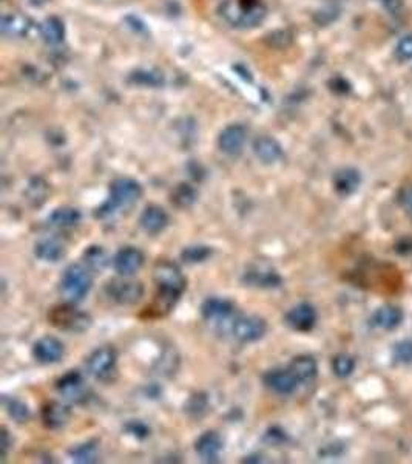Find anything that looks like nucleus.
<instances>
[{"label": "nucleus", "instance_id": "nucleus-6", "mask_svg": "<svg viewBox=\"0 0 412 464\" xmlns=\"http://www.w3.org/2000/svg\"><path fill=\"white\" fill-rule=\"evenodd\" d=\"M116 363H118V354L113 347H101L90 354L87 361L88 373L94 379L108 382L116 374Z\"/></svg>", "mask_w": 412, "mask_h": 464}, {"label": "nucleus", "instance_id": "nucleus-30", "mask_svg": "<svg viewBox=\"0 0 412 464\" xmlns=\"http://www.w3.org/2000/svg\"><path fill=\"white\" fill-rule=\"evenodd\" d=\"M84 262L88 270L99 272L102 270H105V266L108 265V256L104 248L98 247V245H93V247L85 249Z\"/></svg>", "mask_w": 412, "mask_h": 464}, {"label": "nucleus", "instance_id": "nucleus-21", "mask_svg": "<svg viewBox=\"0 0 412 464\" xmlns=\"http://www.w3.org/2000/svg\"><path fill=\"white\" fill-rule=\"evenodd\" d=\"M289 370L293 373V376L297 378L300 384H312V382L317 379L318 365H317V361H315L312 356L301 354V356L292 359Z\"/></svg>", "mask_w": 412, "mask_h": 464}, {"label": "nucleus", "instance_id": "nucleus-35", "mask_svg": "<svg viewBox=\"0 0 412 464\" xmlns=\"http://www.w3.org/2000/svg\"><path fill=\"white\" fill-rule=\"evenodd\" d=\"M130 81L135 84L146 85V87H157V85H162L164 83L162 74L156 73V72H147V70H139V72L133 73L132 76H130Z\"/></svg>", "mask_w": 412, "mask_h": 464}, {"label": "nucleus", "instance_id": "nucleus-9", "mask_svg": "<svg viewBox=\"0 0 412 464\" xmlns=\"http://www.w3.org/2000/svg\"><path fill=\"white\" fill-rule=\"evenodd\" d=\"M144 260H146V257H144L141 249L135 247H126L116 252L113 258V268L119 276L130 277L142 268Z\"/></svg>", "mask_w": 412, "mask_h": 464}, {"label": "nucleus", "instance_id": "nucleus-19", "mask_svg": "<svg viewBox=\"0 0 412 464\" xmlns=\"http://www.w3.org/2000/svg\"><path fill=\"white\" fill-rule=\"evenodd\" d=\"M253 154L264 165H273L283 158V147L272 136H259L253 141Z\"/></svg>", "mask_w": 412, "mask_h": 464}, {"label": "nucleus", "instance_id": "nucleus-11", "mask_svg": "<svg viewBox=\"0 0 412 464\" xmlns=\"http://www.w3.org/2000/svg\"><path fill=\"white\" fill-rule=\"evenodd\" d=\"M286 324L291 326L295 331H311L315 324H317V310L314 308V305L303 302L297 306H293L292 310L287 311L286 315Z\"/></svg>", "mask_w": 412, "mask_h": 464}, {"label": "nucleus", "instance_id": "nucleus-2", "mask_svg": "<svg viewBox=\"0 0 412 464\" xmlns=\"http://www.w3.org/2000/svg\"><path fill=\"white\" fill-rule=\"evenodd\" d=\"M142 197L141 184L133 179H118L110 184V195L102 206L96 209L94 217L101 220L114 217L121 210L132 209Z\"/></svg>", "mask_w": 412, "mask_h": 464}, {"label": "nucleus", "instance_id": "nucleus-36", "mask_svg": "<svg viewBox=\"0 0 412 464\" xmlns=\"http://www.w3.org/2000/svg\"><path fill=\"white\" fill-rule=\"evenodd\" d=\"M394 359L398 364H411L412 363V340H403L398 342L394 348Z\"/></svg>", "mask_w": 412, "mask_h": 464}, {"label": "nucleus", "instance_id": "nucleus-4", "mask_svg": "<svg viewBox=\"0 0 412 464\" xmlns=\"http://www.w3.org/2000/svg\"><path fill=\"white\" fill-rule=\"evenodd\" d=\"M93 277L90 270L84 265L73 263L64 271L60 277L59 291L65 302L79 304L87 297L92 290Z\"/></svg>", "mask_w": 412, "mask_h": 464}, {"label": "nucleus", "instance_id": "nucleus-37", "mask_svg": "<svg viewBox=\"0 0 412 464\" xmlns=\"http://www.w3.org/2000/svg\"><path fill=\"white\" fill-rule=\"evenodd\" d=\"M395 53H397L398 59H402V60L412 59V34H408V36H404L398 40Z\"/></svg>", "mask_w": 412, "mask_h": 464}, {"label": "nucleus", "instance_id": "nucleus-8", "mask_svg": "<svg viewBox=\"0 0 412 464\" xmlns=\"http://www.w3.org/2000/svg\"><path fill=\"white\" fill-rule=\"evenodd\" d=\"M267 331V324L259 316H241L235 319L232 333L241 342H257Z\"/></svg>", "mask_w": 412, "mask_h": 464}, {"label": "nucleus", "instance_id": "nucleus-33", "mask_svg": "<svg viewBox=\"0 0 412 464\" xmlns=\"http://www.w3.org/2000/svg\"><path fill=\"white\" fill-rule=\"evenodd\" d=\"M212 256V248L204 247V245H196V247H187L181 252V258L185 263H201Z\"/></svg>", "mask_w": 412, "mask_h": 464}, {"label": "nucleus", "instance_id": "nucleus-7", "mask_svg": "<svg viewBox=\"0 0 412 464\" xmlns=\"http://www.w3.org/2000/svg\"><path fill=\"white\" fill-rule=\"evenodd\" d=\"M105 295L119 305H133L142 299L144 285L126 279H113L105 285Z\"/></svg>", "mask_w": 412, "mask_h": 464}, {"label": "nucleus", "instance_id": "nucleus-16", "mask_svg": "<svg viewBox=\"0 0 412 464\" xmlns=\"http://www.w3.org/2000/svg\"><path fill=\"white\" fill-rule=\"evenodd\" d=\"M233 311H235V305L228 299L209 297L205 299L201 305V315L207 322H223V320H228L233 315Z\"/></svg>", "mask_w": 412, "mask_h": 464}, {"label": "nucleus", "instance_id": "nucleus-17", "mask_svg": "<svg viewBox=\"0 0 412 464\" xmlns=\"http://www.w3.org/2000/svg\"><path fill=\"white\" fill-rule=\"evenodd\" d=\"M223 440L216 432H204L199 436L195 449L204 463H218L223 452Z\"/></svg>", "mask_w": 412, "mask_h": 464}, {"label": "nucleus", "instance_id": "nucleus-5", "mask_svg": "<svg viewBox=\"0 0 412 464\" xmlns=\"http://www.w3.org/2000/svg\"><path fill=\"white\" fill-rule=\"evenodd\" d=\"M76 304L67 302L64 305H58L48 313V320L58 330L68 333H84L90 329L93 320L90 315L78 310Z\"/></svg>", "mask_w": 412, "mask_h": 464}, {"label": "nucleus", "instance_id": "nucleus-20", "mask_svg": "<svg viewBox=\"0 0 412 464\" xmlns=\"http://www.w3.org/2000/svg\"><path fill=\"white\" fill-rule=\"evenodd\" d=\"M40 416H42L44 426L46 429L56 431V429H60L67 424L68 420H70V416H71V411H70V407L60 404V402L51 401V402H46V404L42 407Z\"/></svg>", "mask_w": 412, "mask_h": 464}, {"label": "nucleus", "instance_id": "nucleus-34", "mask_svg": "<svg viewBox=\"0 0 412 464\" xmlns=\"http://www.w3.org/2000/svg\"><path fill=\"white\" fill-rule=\"evenodd\" d=\"M332 368L338 378H347L355 370V361L349 354H338L332 361Z\"/></svg>", "mask_w": 412, "mask_h": 464}, {"label": "nucleus", "instance_id": "nucleus-22", "mask_svg": "<svg viewBox=\"0 0 412 464\" xmlns=\"http://www.w3.org/2000/svg\"><path fill=\"white\" fill-rule=\"evenodd\" d=\"M31 28L33 20L28 16L20 15V13H10V15H5L2 19V33L8 38H25Z\"/></svg>", "mask_w": 412, "mask_h": 464}, {"label": "nucleus", "instance_id": "nucleus-29", "mask_svg": "<svg viewBox=\"0 0 412 464\" xmlns=\"http://www.w3.org/2000/svg\"><path fill=\"white\" fill-rule=\"evenodd\" d=\"M171 204H175L180 209H187L194 206L195 201L198 200V192L194 186H190L187 183H181L173 189V192L170 195Z\"/></svg>", "mask_w": 412, "mask_h": 464}, {"label": "nucleus", "instance_id": "nucleus-38", "mask_svg": "<svg viewBox=\"0 0 412 464\" xmlns=\"http://www.w3.org/2000/svg\"><path fill=\"white\" fill-rule=\"evenodd\" d=\"M287 440V435L284 431H281L280 427H272L264 435V441L269 442L272 446H280Z\"/></svg>", "mask_w": 412, "mask_h": 464}, {"label": "nucleus", "instance_id": "nucleus-42", "mask_svg": "<svg viewBox=\"0 0 412 464\" xmlns=\"http://www.w3.org/2000/svg\"><path fill=\"white\" fill-rule=\"evenodd\" d=\"M383 6L389 11V15L398 16L403 10V0H381Z\"/></svg>", "mask_w": 412, "mask_h": 464}, {"label": "nucleus", "instance_id": "nucleus-15", "mask_svg": "<svg viewBox=\"0 0 412 464\" xmlns=\"http://www.w3.org/2000/svg\"><path fill=\"white\" fill-rule=\"evenodd\" d=\"M263 382L267 388L278 395H292L295 388L300 384L293 373L287 368V370H271L263 376Z\"/></svg>", "mask_w": 412, "mask_h": 464}, {"label": "nucleus", "instance_id": "nucleus-24", "mask_svg": "<svg viewBox=\"0 0 412 464\" xmlns=\"http://www.w3.org/2000/svg\"><path fill=\"white\" fill-rule=\"evenodd\" d=\"M34 254L42 262L56 263L65 256V245L58 238H42L34 247Z\"/></svg>", "mask_w": 412, "mask_h": 464}, {"label": "nucleus", "instance_id": "nucleus-27", "mask_svg": "<svg viewBox=\"0 0 412 464\" xmlns=\"http://www.w3.org/2000/svg\"><path fill=\"white\" fill-rule=\"evenodd\" d=\"M40 34L46 44H60L65 38V26L59 17H48L40 25Z\"/></svg>", "mask_w": 412, "mask_h": 464}, {"label": "nucleus", "instance_id": "nucleus-26", "mask_svg": "<svg viewBox=\"0 0 412 464\" xmlns=\"http://www.w3.org/2000/svg\"><path fill=\"white\" fill-rule=\"evenodd\" d=\"M402 319H403V315H402V311L397 308V306L386 305L375 311V315L372 317V324L375 326H379V329L381 330H394L402 324Z\"/></svg>", "mask_w": 412, "mask_h": 464}, {"label": "nucleus", "instance_id": "nucleus-41", "mask_svg": "<svg viewBox=\"0 0 412 464\" xmlns=\"http://www.w3.org/2000/svg\"><path fill=\"white\" fill-rule=\"evenodd\" d=\"M0 449H2V456L5 458L6 454H8V450L12 446V438L10 436V432L6 431V427H2V431H0Z\"/></svg>", "mask_w": 412, "mask_h": 464}, {"label": "nucleus", "instance_id": "nucleus-32", "mask_svg": "<svg viewBox=\"0 0 412 464\" xmlns=\"http://www.w3.org/2000/svg\"><path fill=\"white\" fill-rule=\"evenodd\" d=\"M3 404H5L6 412H8V415L16 422H26L30 420L31 412H30L28 406H26L24 401L16 399V398H10V399L5 398Z\"/></svg>", "mask_w": 412, "mask_h": 464}, {"label": "nucleus", "instance_id": "nucleus-13", "mask_svg": "<svg viewBox=\"0 0 412 464\" xmlns=\"http://www.w3.org/2000/svg\"><path fill=\"white\" fill-rule=\"evenodd\" d=\"M64 344L53 336L39 339L33 345V356L40 364H56L64 356Z\"/></svg>", "mask_w": 412, "mask_h": 464}, {"label": "nucleus", "instance_id": "nucleus-39", "mask_svg": "<svg viewBox=\"0 0 412 464\" xmlns=\"http://www.w3.org/2000/svg\"><path fill=\"white\" fill-rule=\"evenodd\" d=\"M126 429H127V432L137 436V438H141V440L147 438V436L150 435V429L144 424L142 421H130L126 426Z\"/></svg>", "mask_w": 412, "mask_h": 464}, {"label": "nucleus", "instance_id": "nucleus-1", "mask_svg": "<svg viewBox=\"0 0 412 464\" xmlns=\"http://www.w3.org/2000/svg\"><path fill=\"white\" fill-rule=\"evenodd\" d=\"M153 279L157 288L156 310H160V315H166L187 288V281L180 266L169 260H160L155 265Z\"/></svg>", "mask_w": 412, "mask_h": 464}, {"label": "nucleus", "instance_id": "nucleus-31", "mask_svg": "<svg viewBox=\"0 0 412 464\" xmlns=\"http://www.w3.org/2000/svg\"><path fill=\"white\" fill-rule=\"evenodd\" d=\"M26 200H28L33 206H40L48 195V184L42 179H33L28 183V188L25 190Z\"/></svg>", "mask_w": 412, "mask_h": 464}, {"label": "nucleus", "instance_id": "nucleus-12", "mask_svg": "<svg viewBox=\"0 0 412 464\" xmlns=\"http://www.w3.org/2000/svg\"><path fill=\"white\" fill-rule=\"evenodd\" d=\"M247 140V131L241 124H232L219 133L218 146L225 155L238 156L243 152Z\"/></svg>", "mask_w": 412, "mask_h": 464}, {"label": "nucleus", "instance_id": "nucleus-3", "mask_svg": "<svg viewBox=\"0 0 412 464\" xmlns=\"http://www.w3.org/2000/svg\"><path fill=\"white\" fill-rule=\"evenodd\" d=\"M219 15L235 28H255L266 19L267 10L261 0H225Z\"/></svg>", "mask_w": 412, "mask_h": 464}, {"label": "nucleus", "instance_id": "nucleus-23", "mask_svg": "<svg viewBox=\"0 0 412 464\" xmlns=\"http://www.w3.org/2000/svg\"><path fill=\"white\" fill-rule=\"evenodd\" d=\"M361 183L360 172L352 167L340 169L338 172L334 175V188L335 192L341 197L352 195L357 189H359Z\"/></svg>", "mask_w": 412, "mask_h": 464}, {"label": "nucleus", "instance_id": "nucleus-14", "mask_svg": "<svg viewBox=\"0 0 412 464\" xmlns=\"http://www.w3.org/2000/svg\"><path fill=\"white\" fill-rule=\"evenodd\" d=\"M58 392L68 401L79 402L85 398V382L76 370L68 372L56 382Z\"/></svg>", "mask_w": 412, "mask_h": 464}, {"label": "nucleus", "instance_id": "nucleus-18", "mask_svg": "<svg viewBox=\"0 0 412 464\" xmlns=\"http://www.w3.org/2000/svg\"><path fill=\"white\" fill-rule=\"evenodd\" d=\"M139 224H141V228L147 232V234L157 235L160 232H162L167 228L169 215L161 206L150 204V206L144 209V213L141 214Z\"/></svg>", "mask_w": 412, "mask_h": 464}, {"label": "nucleus", "instance_id": "nucleus-10", "mask_svg": "<svg viewBox=\"0 0 412 464\" xmlns=\"http://www.w3.org/2000/svg\"><path fill=\"white\" fill-rule=\"evenodd\" d=\"M243 282L249 286H258V288H278L283 283V279L271 266L252 265L246 270Z\"/></svg>", "mask_w": 412, "mask_h": 464}, {"label": "nucleus", "instance_id": "nucleus-40", "mask_svg": "<svg viewBox=\"0 0 412 464\" xmlns=\"http://www.w3.org/2000/svg\"><path fill=\"white\" fill-rule=\"evenodd\" d=\"M400 204L403 206V209L406 210V214L412 217V184L402 189Z\"/></svg>", "mask_w": 412, "mask_h": 464}, {"label": "nucleus", "instance_id": "nucleus-25", "mask_svg": "<svg viewBox=\"0 0 412 464\" xmlns=\"http://www.w3.org/2000/svg\"><path fill=\"white\" fill-rule=\"evenodd\" d=\"M80 213L76 208H58L54 213L48 217V224L54 229H70L78 226L80 222Z\"/></svg>", "mask_w": 412, "mask_h": 464}, {"label": "nucleus", "instance_id": "nucleus-28", "mask_svg": "<svg viewBox=\"0 0 412 464\" xmlns=\"http://www.w3.org/2000/svg\"><path fill=\"white\" fill-rule=\"evenodd\" d=\"M68 455H70L71 461L79 463V464L98 463V460H99V446L96 441H88V442H84V445H79L76 447L70 449Z\"/></svg>", "mask_w": 412, "mask_h": 464}]
</instances>
